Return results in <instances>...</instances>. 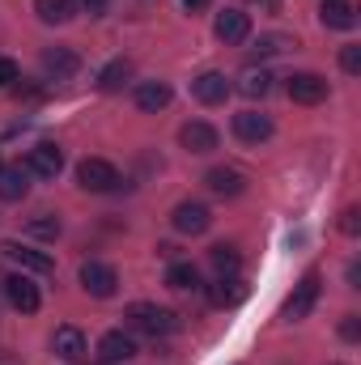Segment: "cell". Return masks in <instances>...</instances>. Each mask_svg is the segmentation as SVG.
<instances>
[{
    "instance_id": "1",
    "label": "cell",
    "mask_w": 361,
    "mask_h": 365,
    "mask_svg": "<svg viewBox=\"0 0 361 365\" xmlns=\"http://www.w3.org/2000/svg\"><path fill=\"white\" fill-rule=\"evenodd\" d=\"M123 323H128V331H141V336H153V340L175 331V314L158 302H132L123 310Z\"/></svg>"
},
{
    "instance_id": "2",
    "label": "cell",
    "mask_w": 361,
    "mask_h": 365,
    "mask_svg": "<svg viewBox=\"0 0 361 365\" xmlns=\"http://www.w3.org/2000/svg\"><path fill=\"white\" fill-rule=\"evenodd\" d=\"M77 182L93 191V195H106V191H119L123 179H119V170L106 162V158H86L81 166H77Z\"/></svg>"
},
{
    "instance_id": "3",
    "label": "cell",
    "mask_w": 361,
    "mask_h": 365,
    "mask_svg": "<svg viewBox=\"0 0 361 365\" xmlns=\"http://www.w3.org/2000/svg\"><path fill=\"white\" fill-rule=\"evenodd\" d=\"M315 302H319V272H306L302 280H298V289L289 293V302H285V319L289 323H298V319H306L310 310H315Z\"/></svg>"
},
{
    "instance_id": "4",
    "label": "cell",
    "mask_w": 361,
    "mask_h": 365,
    "mask_svg": "<svg viewBox=\"0 0 361 365\" xmlns=\"http://www.w3.org/2000/svg\"><path fill=\"white\" fill-rule=\"evenodd\" d=\"M81 289H86L90 297H111V293L119 289V272H115L111 264H102V259H86V264H81Z\"/></svg>"
},
{
    "instance_id": "5",
    "label": "cell",
    "mask_w": 361,
    "mask_h": 365,
    "mask_svg": "<svg viewBox=\"0 0 361 365\" xmlns=\"http://www.w3.org/2000/svg\"><path fill=\"white\" fill-rule=\"evenodd\" d=\"M21 166H26L30 175H39V179H56V175L64 170V149L51 145V140H43V145H34V149L26 153Z\"/></svg>"
},
{
    "instance_id": "6",
    "label": "cell",
    "mask_w": 361,
    "mask_h": 365,
    "mask_svg": "<svg viewBox=\"0 0 361 365\" xmlns=\"http://www.w3.org/2000/svg\"><path fill=\"white\" fill-rule=\"evenodd\" d=\"M285 90H289V98L298 106H319L327 98V77H319V73H293L285 81Z\"/></svg>"
},
{
    "instance_id": "7",
    "label": "cell",
    "mask_w": 361,
    "mask_h": 365,
    "mask_svg": "<svg viewBox=\"0 0 361 365\" xmlns=\"http://www.w3.org/2000/svg\"><path fill=\"white\" fill-rule=\"evenodd\" d=\"M171 225L179 230V234H204L208 225H213V212H208V204H200V200H183L179 208L171 212Z\"/></svg>"
},
{
    "instance_id": "8",
    "label": "cell",
    "mask_w": 361,
    "mask_h": 365,
    "mask_svg": "<svg viewBox=\"0 0 361 365\" xmlns=\"http://www.w3.org/2000/svg\"><path fill=\"white\" fill-rule=\"evenodd\" d=\"M213 34H217L225 47H238V43H247V34H251V17H247L243 9H225V13H217Z\"/></svg>"
},
{
    "instance_id": "9",
    "label": "cell",
    "mask_w": 361,
    "mask_h": 365,
    "mask_svg": "<svg viewBox=\"0 0 361 365\" xmlns=\"http://www.w3.org/2000/svg\"><path fill=\"white\" fill-rule=\"evenodd\" d=\"M230 77L225 73H200L195 81H191V98L200 102V106H221L225 98H230Z\"/></svg>"
},
{
    "instance_id": "10",
    "label": "cell",
    "mask_w": 361,
    "mask_h": 365,
    "mask_svg": "<svg viewBox=\"0 0 361 365\" xmlns=\"http://www.w3.org/2000/svg\"><path fill=\"white\" fill-rule=\"evenodd\" d=\"M234 136H238L243 145H264L272 136V119L264 110H238V115H234Z\"/></svg>"
},
{
    "instance_id": "11",
    "label": "cell",
    "mask_w": 361,
    "mask_h": 365,
    "mask_svg": "<svg viewBox=\"0 0 361 365\" xmlns=\"http://www.w3.org/2000/svg\"><path fill=\"white\" fill-rule=\"evenodd\" d=\"M43 73H47L51 81H68V77L81 73V56H77L73 47H47V51H43Z\"/></svg>"
},
{
    "instance_id": "12",
    "label": "cell",
    "mask_w": 361,
    "mask_h": 365,
    "mask_svg": "<svg viewBox=\"0 0 361 365\" xmlns=\"http://www.w3.org/2000/svg\"><path fill=\"white\" fill-rule=\"evenodd\" d=\"M4 297H9V306L21 310V314H34V310L43 306L39 284H34L30 276H9V280H4Z\"/></svg>"
},
{
    "instance_id": "13",
    "label": "cell",
    "mask_w": 361,
    "mask_h": 365,
    "mask_svg": "<svg viewBox=\"0 0 361 365\" xmlns=\"http://www.w3.org/2000/svg\"><path fill=\"white\" fill-rule=\"evenodd\" d=\"M0 255L9 259V264H17L21 272H39V276H47L56 264H51V255H43V251H34V247H21V242H4L0 247Z\"/></svg>"
},
{
    "instance_id": "14",
    "label": "cell",
    "mask_w": 361,
    "mask_h": 365,
    "mask_svg": "<svg viewBox=\"0 0 361 365\" xmlns=\"http://www.w3.org/2000/svg\"><path fill=\"white\" fill-rule=\"evenodd\" d=\"M217 140H221V136H217V128H213V123H204V119L183 123V132H179V145L187 149V153H200V158H204V153H213V149H217Z\"/></svg>"
},
{
    "instance_id": "15",
    "label": "cell",
    "mask_w": 361,
    "mask_h": 365,
    "mask_svg": "<svg viewBox=\"0 0 361 365\" xmlns=\"http://www.w3.org/2000/svg\"><path fill=\"white\" fill-rule=\"evenodd\" d=\"M98 357L106 365H123L136 357V340L128 336V331H106L102 340H98Z\"/></svg>"
},
{
    "instance_id": "16",
    "label": "cell",
    "mask_w": 361,
    "mask_h": 365,
    "mask_svg": "<svg viewBox=\"0 0 361 365\" xmlns=\"http://www.w3.org/2000/svg\"><path fill=\"white\" fill-rule=\"evenodd\" d=\"M204 187L213 191V195H221V200H234V195H243V170H234V166H213L208 175H204Z\"/></svg>"
},
{
    "instance_id": "17",
    "label": "cell",
    "mask_w": 361,
    "mask_h": 365,
    "mask_svg": "<svg viewBox=\"0 0 361 365\" xmlns=\"http://www.w3.org/2000/svg\"><path fill=\"white\" fill-rule=\"evenodd\" d=\"M171 98H175V90H171L166 81H141V86H136V93H132V102H136L145 115L166 110V106H171Z\"/></svg>"
},
{
    "instance_id": "18",
    "label": "cell",
    "mask_w": 361,
    "mask_h": 365,
    "mask_svg": "<svg viewBox=\"0 0 361 365\" xmlns=\"http://www.w3.org/2000/svg\"><path fill=\"white\" fill-rule=\"evenodd\" d=\"M208 302L221 306V310H234L247 302V284L238 276H217V284H208Z\"/></svg>"
},
{
    "instance_id": "19",
    "label": "cell",
    "mask_w": 361,
    "mask_h": 365,
    "mask_svg": "<svg viewBox=\"0 0 361 365\" xmlns=\"http://www.w3.org/2000/svg\"><path fill=\"white\" fill-rule=\"evenodd\" d=\"M30 195V170L26 166H0V200L17 204Z\"/></svg>"
},
{
    "instance_id": "20",
    "label": "cell",
    "mask_w": 361,
    "mask_h": 365,
    "mask_svg": "<svg viewBox=\"0 0 361 365\" xmlns=\"http://www.w3.org/2000/svg\"><path fill=\"white\" fill-rule=\"evenodd\" d=\"M51 349H56V357H64V361H81V357H86V336H81L77 327H56Z\"/></svg>"
},
{
    "instance_id": "21",
    "label": "cell",
    "mask_w": 361,
    "mask_h": 365,
    "mask_svg": "<svg viewBox=\"0 0 361 365\" xmlns=\"http://www.w3.org/2000/svg\"><path fill=\"white\" fill-rule=\"evenodd\" d=\"M319 21H323L327 30H353V26H357V13H353L349 0H323Z\"/></svg>"
},
{
    "instance_id": "22",
    "label": "cell",
    "mask_w": 361,
    "mask_h": 365,
    "mask_svg": "<svg viewBox=\"0 0 361 365\" xmlns=\"http://www.w3.org/2000/svg\"><path fill=\"white\" fill-rule=\"evenodd\" d=\"M34 13H39V21H47V26H64V21H73L77 0H34Z\"/></svg>"
},
{
    "instance_id": "23",
    "label": "cell",
    "mask_w": 361,
    "mask_h": 365,
    "mask_svg": "<svg viewBox=\"0 0 361 365\" xmlns=\"http://www.w3.org/2000/svg\"><path fill=\"white\" fill-rule=\"evenodd\" d=\"M128 77H132V60H123V56H119V60H111V64L98 73V90H102V93L123 90V81H128Z\"/></svg>"
},
{
    "instance_id": "24",
    "label": "cell",
    "mask_w": 361,
    "mask_h": 365,
    "mask_svg": "<svg viewBox=\"0 0 361 365\" xmlns=\"http://www.w3.org/2000/svg\"><path fill=\"white\" fill-rule=\"evenodd\" d=\"M166 284H171L175 293H191V289H200V272H195V264L175 259V264L166 268Z\"/></svg>"
},
{
    "instance_id": "25",
    "label": "cell",
    "mask_w": 361,
    "mask_h": 365,
    "mask_svg": "<svg viewBox=\"0 0 361 365\" xmlns=\"http://www.w3.org/2000/svg\"><path fill=\"white\" fill-rule=\"evenodd\" d=\"M208 264L217 268V276H234V272H238V264H243V255H238V247L217 242V247L208 251Z\"/></svg>"
},
{
    "instance_id": "26",
    "label": "cell",
    "mask_w": 361,
    "mask_h": 365,
    "mask_svg": "<svg viewBox=\"0 0 361 365\" xmlns=\"http://www.w3.org/2000/svg\"><path fill=\"white\" fill-rule=\"evenodd\" d=\"M60 230H64V225H60V217H51V212H43V217H30V221H26V234H30V238H47V242H56V238H60Z\"/></svg>"
},
{
    "instance_id": "27",
    "label": "cell",
    "mask_w": 361,
    "mask_h": 365,
    "mask_svg": "<svg viewBox=\"0 0 361 365\" xmlns=\"http://www.w3.org/2000/svg\"><path fill=\"white\" fill-rule=\"evenodd\" d=\"M238 90L247 93V98H264V93L272 90V77H268V73H264V68H260V73L251 68V73L243 77V86H238Z\"/></svg>"
},
{
    "instance_id": "28",
    "label": "cell",
    "mask_w": 361,
    "mask_h": 365,
    "mask_svg": "<svg viewBox=\"0 0 361 365\" xmlns=\"http://www.w3.org/2000/svg\"><path fill=\"white\" fill-rule=\"evenodd\" d=\"M340 68H345L349 77H357V73H361V47H357V43H349V47L340 51Z\"/></svg>"
},
{
    "instance_id": "29",
    "label": "cell",
    "mask_w": 361,
    "mask_h": 365,
    "mask_svg": "<svg viewBox=\"0 0 361 365\" xmlns=\"http://www.w3.org/2000/svg\"><path fill=\"white\" fill-rule=\"evenodd\" d=\"M13 81H17V64L9 56H0V90H9Z\"/></svg>"
},
{
    "instance_id": "30",
    "label": "cell",
    "mask_w": 361,
    "mask_h": 365,
    "mask_svg": "<svg viewBox=\"0 0 361 365\" xmlns=\"http://www.w3.org/2000/svg\"><path fill=\"white\" fill-rule=\"evenodd\" d=\"M272 51H285V38H276V34H272V38L260 43V56H272Z\"/></svg>"
},
{
    "instance_id": "31",
    "label": "cell",
    "mask_w": 361,
    "mask_h": 365,
    "mask_svg": "<svg viewBox=\"0 0 361 365\" xmlns=\"http://www.w3.org/2000/svg\"><path fill=\"white\" fill-rule=\"evenodd\" d=\"M340 230H345V234H357V208H349V212H345V221H340Z\"/></svg>"
},
{
    "instance_id": "32",
    "label": "cell",
    "mask_w": 361,
    "mask_h": 365,
    "mask_svg": "<svg viewBox=\"0 0 361 365\" xmlns=\"http://www.w3.org/2000/svg\"><path fill=\"white\" fill-rule=\"evenodd\" d=\"M340 331H345V340H357V314H345V327Z\"/></svg>"
},
{
    "instance_id": "33",
    "label": "cell",
    "mask_w": 361,
    "mask_h": 365,
    "mask_svg": "<svg viewBox=\"0 0 361 365\" xmlns=\"http://www.w3.org/2000/svg\"><path fill=\"white\" fill-rule=\"evenodd\" d=\"M86 9H90V13H102V9H106V0H86Z\"/></svg>"
},
{
    "instance_id": "34",
    "label": "cell",
    "mask_w": 361,
    "mask_h": 365,
    "mask_svg": "<svg viewBox=\"0 0 361 365\" xmlns=\"http://www.w3.org/2000/svg\"><path fill=\"white\" fill-rule=\"evenodd\" d=\"M183 4H191V9H200V4H204V0H183Z\"/></svg>"
}]
</instances>
